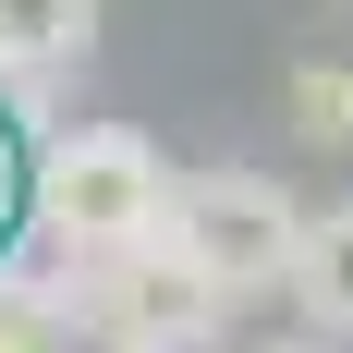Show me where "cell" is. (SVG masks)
Returning <instances> with one entry per match:
<instances>
[{
	"label": "cell",
	"mask_w": 353,
	"mask_h": 353,
	"mask_svg": "<svg viewBox=\"0 0 353 353\" xmlns=\"http://www.w3.org/2000/svg\"><path fill=\"white\" fill-rule=\"evenodd\" d=\"M25 219H37V244L61 256V268H98V256L146 244V232L171 219V171H159V146L122 134V122H73V134L37 146Z\"/></svg>",
	"instance_id": "6da1fadb"
},
{
	"label": "cell",
	"mask_w": 353,
	"mask_h": 353,
	"mask_svg": "<svg viewBox=\"0 0 353 353\" xmlns=\"http://www.w3.org/2000/svg\"><path fill=\"white\" fill-rule=\"evenodd\" d=\"M73 281H85L73 292V329H85L98 353H219V329H232V292H219L171 232H146V244L73 268Z\"/></svg>",
	"instance_id": "7a4b0ae2"
},
{
	"label": "cell",
	"mask_w": 353,
	"mask_h": 353,
	"mask_svg": "<svg viewBox=\"0 0 353 353\" xmlns=\"http://www.w3.org/2000/svg\"><path fill=\"white\" fill-rule=\"evenodd\" d=\"M195 268H208L232 305L268 281H292V232H305V208H292L268 171H183L171 183V219H159Z\"/></svg>",
	"instance_id": "3957f363"
},
{
	"label": "cell",
	"mask_w": 353,
	"mask_h": 353,
	"mask_svg": "<svg viewBox=\"0 0 353 353\" xmlns=\"http://www.w3.org/2000/svg\"><path fill=\"white\" fill-rule=\"evenodd\" d=\"M292 305L329 329V341H353V195H329V208H305V232H292Z\"/></svg>",
	"instance_id": "277c9868"
},
{
	"label": "cell",
	"mask_w": 353,
	"mask_h": 353,
	"mask_svg": "<svg viewBox=\"0 0 353 353\" xmlns=\"http://www.w3.org/2000/svg\"><path fill=\"white\" fill-rule=\"evenodd\" d=\"M85 37H98V0H0V85L85 61Z\"/></svg>",
	"instance_id": "5b68a950"
},
{
	"label": "cell",
	"mask_w": 353,
	"mask_h": 353,
	"mask_svg": "<svg viewBox=\"0 0 353 353\" xmlns=\"http://www.w3.org/2000/svg\"><path fill=\"white\" fill-rule=\"evenodd\" d=\"M292 122H305L317 146H353V73L341 61H305L292 73Z\"/></svg>",
	"instance_id": "8992f818"
},
{
	"label": "cell",
	"mask_w": 353,
	"mask_h": 353,
	"mask_svg": "<svg viewBox=\"0 0 353 353\" xmlns=\"http://www.w3.org/2000/svg\"><path fill=\"white\" fill-rule=\"evenodd\" d=\"M0 353H73V341H61V317H49V292L0 281Z\"/></svg>",
	"instance_id": "52a82bcc"
},
{
	"label": "cell",
	"mask_w": 353,
	"mask_h": 353,
	"mask_svg": "<svg viewBox=\"0 0 353 353\" xmlns=\"http://www.w3.org/2000/svg\"><path fill=\"white\" fill-rule=\"evenodd\" d=\"M268 353H341V341H329V329H305V341H268Z\"/></svg>",
	"instance_id": "ba28073f"
}]
</instances>
